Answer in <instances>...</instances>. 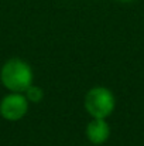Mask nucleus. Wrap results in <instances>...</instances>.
Masks as SVG:
<instances>
[{"instance_id":"nucleus-6","label":"nucleus","mask_w":144,"mask_h":146,"mask_svg":"<svg viewBox=\"0 0 144 146\" xmlns=\"http://www.w3.org/2000/svg\"><path fill=\"white\" fill-rule=\"evenodd\" d=\"M117 1H120V3H132L134 0H117Z\"/></svg>"},{"instance_id":"nucleus-2","label":"nucleus","mask_w":144,"mask_h":146,"mask_svg":"<svg viewBox=\"0 0 144 146\" xmlns=\"http://www.w3.org/2000/svg\"><path fill=\"white\" fill-rule=\"evenodd\" d=\"M84 105H85L86 112L92 118L106 119L107 116L113 113L114 106H116V99L109 88L93 87L86 92Z\"/></svg>"},{"instance_id":"nucleus-1","label":"nucleus","mask_w":144,"mask_h":146,"mask_svg":"<svg viewBox=\"0 0 144 146\" xmlns=\"http://www.w3.org/2000/svg\"><path fill=\"white\" fill-rule=\"evenodd\" d=\"M34 72L23 58H10L0 68V82L10 92H23L33 84Z\"/></svg>"},{"instance_id":"nucleus-5","label":"nucleus","mask_w":144,"mask_h":146,"mask_svg":"<svg viewBox=\"0 0 144 146\" xmlns=\"http://www.w3.org/2000/svg\"><path fill=\"white\" fill-rule=\"evenodd\" d=\"M24 95H26V98H27V101H28V102L40 104V102L43 101V98H44V91H43V88H41V87L31 84V85L24 91Z\"/></svg>"},{"instance_id":"nucleus-4","label":"nucleus","mask_w":144,"mask_h":146,"mask_svg":"<svg viewBox=\"0 0 144 146\" xmlns=\"http://www.w3.org/2000/svg\"><path fill=\"white\" fill-rule=\"evenodd\" d=\"M86 139L93 145H103L110 136V126L106 119L92 118V121L85 128Z\"/></svg>"},{"instance_id":"nucleus-3","label":"nucleus","mask_w":144,"mask_h":146,"mask_svg":"<svg viewBox=\"0 0 144 146\" xmlns=\"http://www.w3.org/2000/svg\"><path fill=\"white\" fill-rule=\"evenodd\" d=\"M28 112V101L23 92H9L0 101V116L9 122L23 119Z\"/></svg>"}]
</instances>
